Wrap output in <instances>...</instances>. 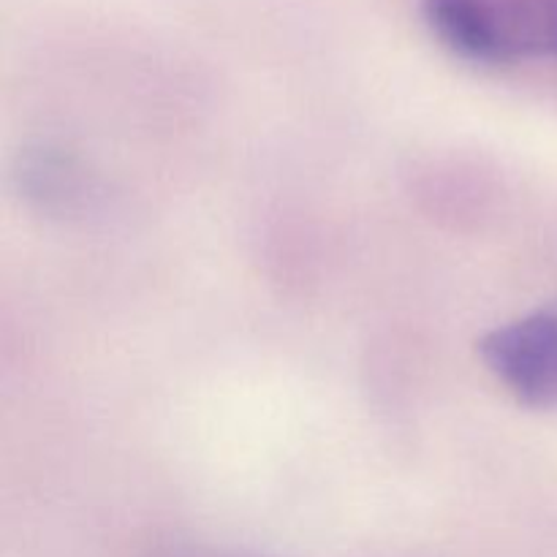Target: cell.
Listing matches in <instances>:
<instances>
[{"label": "cell", "instance_id": "1", "mask_svg": "<svg viewBox=\"0 0 557 557\" xmlns=\"http://www.w3.org/2000/svg\"><path fill=\"white\" fill-rule=\"evenodd\" d=\"M424 20L471 63L515 65L547 54L542 0H424Z\"/></svg>", "mask_w": 557, "mask_h": 557}, {"label": "cell", "instance_id": "2", "mask_svg": "<svg viewBox=\"0 0 557 557\" xmlns=\"http://www.w3.org/2000/svg\"><path fill=\"white\" fill-rule=\"evenodd\" d=\"M490 373L531 408H557V313L498 326L479 343Z\"/></svg>", "mask_w": 557, "mask_h": 557}, {"label": "cell", "instance_id": "3", "mask_svg": "<svg viewBox=\"0 0 557 557\" xmlns=\"http://www.w3.org/2000/svg\"><path fill=\"white\" fill-rule=\"evenodd\" d=\"M544 11V49L557 58V0H542Z\"/></svg>", "mask_w": 557, "mask_h": 557}]
</instances>
